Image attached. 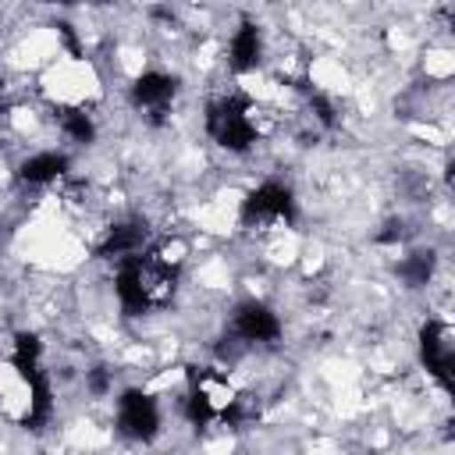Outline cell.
<instances>
[{
    "label": "cell",
    "instance_id": "8fae6325",
    "mask_svg": "<svg viewBox=\"0 0 455 455\" xmlns=\"http://www.w3.org/2000/svg\"><path fill=\"white\" fill-rule=\"evenodd\" d=\"M39 352H43V345H39L36 334H18V338H14V370L21 373L25 384L43 373V370H39Z\"/></svg>",
    "mask_w": 455,
    "mask_h": 455
},
{
    "label": "cell",
    "instance_id": "6da1fadb",
    "mask_svg": "<svg viewBox=\"0 0 455 455\" xmlns=\"http://www.w3.org/2000/svg\"><path fill=\"white\" fill-rule=\"evenodd\" d=\"M206 132L224 146V149H249L256 139V128L249 121V100L245 96H224L217 103H210L206 110Z\"/></svg>",
    "mask_w": 455,
    "mask_h": 455
},
{
    "label": "cell",
    "instance_id": "9a60e30c",
    "mask_svg": "<svg viewBox=\"0 0 455 455\" xmlns=\"http://www.w3.org/2000/svg\"><path fill=\"white\" fill-rule=\"evenodd\" d=\"M85 384H89L92 395H107V391H110V373H107L103 366H96V370L85 373Z\"/></svg>",
    "mask_w": 455,
    "mask_h": 455
},
{
    "label": "cell",
    "instance_id": "5bb4252c",
    "mask_svg": "<svg viewBox=\"0 0 455 455\" xmlns=\"http://www.w3.org/2000/svg\"><path fill=\"white\" fill-rule=\"evenodd\" d=\"M60 128L75 139V142H92V117L85 110H60Z\"/></svg>",
    "mask_w": 455,
    "mask_h": 455
},
{
    "label": "cell",
    "instance_id": "7c38bea8",
    "mask_svg": "<svg viewBox=\"0 0 455 455\" xmlns=\"http://www.w3.org/2000/svg\"><path fill=\"white\" fill-rule=\"evenodd\" d=\"M28 391H32V402H28V412H25V427L39 430L46 419H50V409H53V395H50V380L39 373L36 380H28Z\"/></svg>",
    "mask_w": 455,
    "mask_h": 455
},
{
    "label": "cell",
    "instance_id": "7a4b0ae2",
    "mask_svg": "<svg viewBox=\"0 0 455 455\" xmlns=\"http://www.w3.org/2000/svg\"><path fill=\"white\" fill-rule=\"evenodd\" d=\"M419 355H423V366L451 391L455 387V334L448 323L441 320H430L423 331H419Z\"/></svg>",
    "mask_w": 455,
    "mask_h": 455
},
{
    "label": "cell",
    "instance_id": "277c9868",
    "mask_svg": "<svg viewBox=\"0 0 455 455\" xmlns=\"http://www.w3.org/2000/svg\"><path fill=\"white\" fill-rule=\"evenodd\" d=\"M117 427L124 437H135V441H149L160 427V412L153 405V398L146 391H124L121 402H117Z\"/></svg>",
    "mask_w": 455,
    "mask_h": 455
},
{
    "label": "cell",
    "instance_id": "4fadbf2b",
    "mask_svg": "<svg viewBox=\"0 0 455 455\" xmlns=\"http://www.w3.org/2000/svg\"><path fill=\"white\" fill-rule=\"evenodd\" d=\"M398 274H402L412 288H419V284H427L430 274H434V256H430V252H412L409 259L398 263Z\"/></svg>",
    "mask_w": 455,
    "mask_h": 455
},
{
    "label": "cell",
    "instance_id": "2e32d148",
    "mask_svg": "<svg viewBox=\"0 0 455 455\" xmlns=\"http://www.w3.org/2000/svg\"><path fill=\"white\" fill-rule=\"evenodd\" d=\"M309 107L316 110V117H320L323 124H331V121H334V110H331V103H327L323 96H309Z\"/></svg>",
    "mask_w": 455,
    "mask_h": 455
},
{
    "label": "cell",
    "instance_id": "8992f818",
    "mask_svg": "<svg viewBox=\"0 0 455 455\" xmlns=\"http://www.w3.org/2000/svg\"><path fill=\"white\" fill-rule=\"evenodd\" d=\"M174 89H178L174 78H167V75H160V71H146V75L135 78L132 100H135L153 121H164V114H167V107H171V100H174Z\"/></svg>",
    "mask_w": 455,
    "mask_h": 455
},
{
    "label": "cell",
    "instance_id": "ba28073f",
    "mask_svg": "<svg viewBox=\"0 0 455 455\" xmlns=\"http://www.w3.org/2000/svg\"><path fill=\"white\" fill-rule=\"evenodd\" d=\"M259 53H263V39H259V28L252 21H242V28L235 32L231 39V68L235 71H249L259 64Z\"/></svg>",
    "mask_w": 455,
    "mask_h": 455
},
{
    "label": "cell",
    "instance_id": "52a82bcc",
    "mask_svg": "<svg viewBox=\"0 0 455 455\" xmlns=\"http://www.w3.org/2000/svg\"><path fill=\"white\" fill-rule=\"evenodd\" d=\"M146 235H149V231H146V224H142V220H124V224H114V228L107 231V238L96 245V256H103V259H110V256L128 259V256L142 252Z\"/></svg>",
    "mask_w": 455,
    "mask_h": 455
},
{
    "label": "cell",
    "instance_id": "3957f363",
    "mask_svg": "<svg viewBox=\"0 0 455 455\" xmlns=\"http://www.w3.org/2000/svg\"><path fill=\"white\" fill-rule=\"evenodd\" d=\"M242 220L245 224H267V220H284L291 224L295 220V203H291V192L277 181H267L259 185L256 192H249V199L242 203Z\"/></svg>",
    "mask_w": 455,
    "mask_h": 455
},
{
    "label": "cell",
    "instance_id": "5b68a950",
    "mask_svg": "<svg viewBox=\"0 0 455 455\" xmlns=\"http://www.w3.org/2000/svg\"><path fill=\"white\" fill-rule=\"evenodd\" d=\"M231 334L238 341H274L281 334L277 316L259 302H242L231 316Z\"/></svg>",
    "mask_w": 455,
    "mask_h": 455
},
{
    "label": "cell",
    "instance_id": "30bf717a",
    "mask_svg": "<svg viewBox=\"0 0 455 455\" xmlns=\"http://www.w3.org/2000/svg\"><path fill=\"white\" fill-rule=\"evenodd\" d=\"M114 288H117L121 309H124L128 316H139V313H146V309H149V302H146V295H142V288H139V277H135V263H132V256H128V259H121Z\"/></svg>",
    "mask_w": 455,
    "mask_h": 455
},
{
    "label": "cell",
    "instance_id": "9c48e42d",
    "mask_svg": "<svg viewBox=\"0 0 455 455\" xmlns=\"http://www.w3.org/2000/svg\"><path fill=\"white\" fill-rule=\"evenodd\" d=\"M64 171H68V156H60V153H36V156H28L18 167V178L25 185H46V181H57Z\"/></svg>",
    "mask_w": 455,
    "mask_h": 455
}]
</instances>
